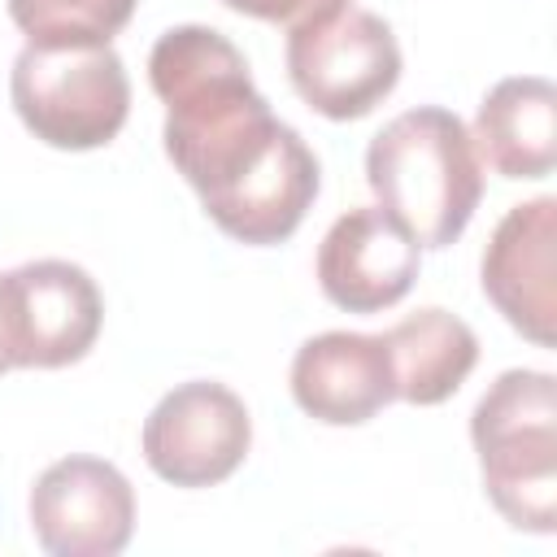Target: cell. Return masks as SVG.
I'll return each mask as SVG.
<instances>
[{
    "label": "cell",
    "mask_w": 557,
    "mask_h": 557,
    "mask_svg": "<svg viewBox=\"0 0 557 557\" xmlns=\"http://www.w3.org/2000/svg\"><path fill=\"white\" fill-rule=\"evenodd\" d=\"M139 444L157 479L174 487H213L248 457L252 418L226 383L191 379L152 405Z\"/></svg>",
    "instance_id": "52a82bcc"
},
{
    "label": "cell",
    "mask_w": 557,
    "mask_h": 557,
    "mask_svg": "<svg viewBox=\"0 0 557 557\" xmlns=\"http://www.w3.org/2000/svg\"><path fill=\"white\" fill-rule=\"evenodd\" d=\"M366 183L418 248H448L483 200V161L457 113L418 104L370 139Z\"/></svg>",
    "instance_id": "7a4b0ae2"
},
{
    "label": "cell",
    "mask_w": 557,
    "mask_h": 557,
    "mask_svg": "<svg viewBox=\"0 0 557 557\" xmlns=\"http://www.w3.org/2000/svg\"><path fill=\"white\" fill-rule=\"evenodd\" d=\"M4 370H13V361H9V348H4V331H0V374Z\"/></svg>",
    "instance_id": "e0dca14e"
},
{
    "label": "cell",
    "mask_w": 557,
    "mask_h": 557,
    "mask_svg": "<svg viewBox=\"0 0 557 557\" xmlns=\"http://www.w3.org/2000/svg\"><path fill=\"white\" fill-rule=\"evenodd\" d=\"M483 292L531 344H557V200L513 205L483 248Z\"/></svg>",
    "instance_id": "9c48e42d"
},
{
    "label": "cell",
    "mask_w": 557,
    "mask_h": 557,
    "mask_svg": "<svg viewBox=\"0 0 557 557\" xmlns=\"http://www.w3.org/2000/svg\"><path fill=\"white\" fill-rule=\"evenodd\" d=\"M9 96L22 126L65 152L104 148L131 113V78L113 44H26L9 70Z\"/></svg>",
    "instance_id": "277c9868"
},
{
    "label": "cell",
    "mask_w": 557,
    "mask_h": 557,
    "mask_svg": "<svg viewBox=\"0 0 557 557\" xmlns=\"http://www.w3.org/2000/svg\"><path fill=\"white\" fill-rule=\"evenodd\" d=\"M287 78L313 113L357 122L392 96L400 44L379 13L344 4L287 30Z\"/></svg>",
    "instance_id": "5b68a950"
},
{
    "label": "cell",
    "mask_w": 557,
    "mask_h": 557,
    "mask_svg": "<svg viewBox=\"0 0 557 557\" xmlns=\"http://www.w3.org/2000/svg\"><path fill=\"white\" fill-rule=\"evenodd\" d=\"M474 152L505 178H548L557 165V87L540 74L500 78L474 113Z\"/></svg>",
    "instance_id": "4fadbf2b"
},
{
    "label": "cell",
    "mask_w": 557,
    "mask_h": 557,
    "mask_svg": "<svg viewBox=\"0 0 557 557\" xmlns=\"http://www.w3.org/2000/svg\"><path fill=\"white\" fill-rule=\"evenodd\" d=\"M226 9L244 13V17H257V22H274V26H300V22H313V17H326L335 9H344L348 0H222Z\"/></svg>",
    "instance_id": "2e32d148"
},
{
    "label": "cell",
    "mask_w": 557,
    "mask_h": 557,
    "mask_svg": "<svg viewBox=\"0 0 557 557\" xmlns=\"http://www.w3.org/2000/svg\"><path fill=\"white\" fill-rule=\"evenodd\" d=\"M422 265L418 239L387 209H348L318 248V287L335 309L379 313L405 300Z\"/></svg>",
    "instance_id": "30bf717a"
},
{
    "label": "cell",
    "mask_w": 557,
    "mask_h": 557,
    "mask_svg": "<svg viewBox=\"0 0 557 557\" xmlns=\"http://www.w3.org/2000/svg\"><path fill=\"white\" fill-rule=\"evenodd\" d=\"M313 196H318V157L287 126L257 165H248L218 200L205 205V213L231 239L265 248V244H283L305 222Z\"/></svg>",
    "instance_id": "7c38bea8"
},
{
    "label": "cell",
    "mask_w": 557,
    "mask_h": 557,
    "mask_svg": "<svg viewBox=\"0 0 557 557\" xmlns=\"http://www.w3.org/2000/svg\"><path fill=\"white\" fill-rule=\"evenodd\" d=\"M30 531L52 557H113L135 531V492L113 461L61 457L30 487Z\"/></svg>",
    "instance_id": "ba28073f"
},
{
    "label": "cell",
    "mask_w": 557,
    "mask_h": 557,
    "mask_svg": "<svg viewBox=\"0 0 557 557\" xmlns=\"http://www.w3.org/2000/svg\"><path fill=\"white\" fill-rule=\"evenodd\" d=\"M383 344H387V357H392L396 400H409V405L448 400L470 379V370L479 361L474 331L457 313L435 309V305L400 318L396 326H387Z\"/></svg>",
    "instance_id": "5bb4252c"
},
{
    "label": "cell",
    "mask_w": 557,
    "mask_h": 557,
    "mask_svg": "<svg viewBox=\"0 0 557 557\" xmlns=\"http://www.w3.org/2000/svg\"><path fill=\"white\" fill-rule=\"evenodd\" d=\"M483 492L518 531L557 527V379L505 370L470 413Z\"/></svg>",
    "instance_id": "3957f363"
},
{
    "label": "cell",
    "mask_w": 557,
    "mask_h": 557,
    "mask_svg": "<svg viewBox=\"0 0 557 557\" xmlns=\"http://www.w3.org/2000/svg\"><path fill=\"white\" fill-rule=\"evenodd\" d=\"M292 400L326 426H361L396 400L383 335L322 331L292 357Z\"/></svg>",
    "instance_id": "8fae6325"
},
{
    "label": "cell",
    "mask_w": 557,
    "mask_h": 557,
    "mask_svg": "<svg viewBox=\"0 0 557 557\" xmlns=\"http://www.w3.org/2000/svg\"><path fill=\"white\" fill-rule=\"evenodd\" d=\"M148 83L165 104V157L200 196L218 200L287 131L252 87L244 52L213 26H174L148 52Z\"/></svg>",
    "instance_id": "6da1fadb"
},
{
    "label": "cell",
    "mask_w": 557,
    "mask_h": 557,
    "mask_svg": "<svg viewBox=\"0 0 557 557\" xmlns=\"http://www.w3.org/2000/svg\"><path fill=\"white\" fill-rule=\"evenodd\" d=\"M26 44H109L135 0H4Z\"/></svg>",
    "instance_id": "9a60e30c"
},
{
    "label": "cell",
    "mask_w": 557,
    "mask_h": 557,
    "mask_svg": "<svg viewBox=\"0 0 557 557\" xmlns=\"http://www.w3.org/2000/svg\"><path fill=\"white\" fill-rule=\"evenodd\" d=\"M104 322L96 278L74 261H26L0 274V331L22 370H61L91 352Z\"/></svg>",
    "instance_id": "8992f818"
}]
</instances>
